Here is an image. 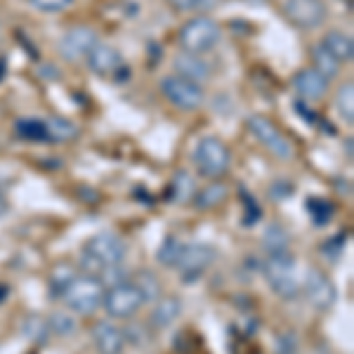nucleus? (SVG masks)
<instances>
[{
    "label": "nucleus",
    "mask_w": 354,
    "mask_h": 354,
    "mask_svg": "<svg viewBox=\"0 0 354 354\" xmlns=\"http://www.w3.org/2000/svg\"><path fill=\"white\" fill-rule=\"evenodd\" d=\"M125 255H128V243H125L118 234L104 232V234H97V236H93L83 245L81 265L90 274L104 272V270H109V267L121 265L125 260Z\"/></svg>",
    "instance_id": "obj_1"
},
{
    "label": "nucleus",
    "mask_w": 354,
    "mask_h": 354,
    "mask_svg": "<svg viewBox=\"0 0 354 354\" xmlns=\"http://www.w3.org/2000/svg\"><path fill=\"white\" fill-rule=\"evenodd\" d=\"M104 283L100 277L95 274H83V277H73L71 283L64 288L62 298H64L66 307L76 314H93L95 310H100L102 300H104Z\"/></svg>",
    "instance_id": "obj_2"
},
{
    "label": "nucleus",
    "mask_w": 354,
    "mask_h": 354,
    "mask_svg": "<svg viewBox=\"0 0 354 354\" xmlns=\"http://www.w3.org/2000/svg\"><path fill=\"white\" fill-rule=\"evenodd\" d=\"M220 38H222V26L215 19H210V17L201 15L182 24L177 41H180V48L185 50V53L205 55V53H210V50H215Z\"/></svg>",
    "instance_id": "obj_3"
},
{
    "label": "nucleus",
    "mask_w": 354,
    "mask_h": 354,
    "mask_svg": "<svg viewBox=\"0 0 354 354\" xmlns=\"http://www.w3.org/2000/svg\"><path fill=\"white\" fill-rule=\"evenodd\" d=\"M262 274H265L267 283L279 298L293 300L298 295V281H295V258L288 250H279V253H270L262 265Z\"/></svg>",
    "instance_id": "obj_4"
},
{
    "label": "nucleus",
    "mask_w": 354,
    "mask_h": 354,
    "mask_svg": "<svg viewBox=\"0 0 354 354\" xmlns=\"http://www.w3.org/2000/svg\"><path fill=\"white\" fill-rule=\"evenodd\" d=\"M192 158L194 165H196V173L201 177H208V180H218L232 165V151L227 149V145L220 137H203V140H198Z\"/></svg>",
    "instance_id": "obj_5"
},
{
    "label": "nucleus",
    "mask_w": 354,
    "mask_h": 354,
    "mask_svg": "<svg viewBox=\"0 0 354 354\" xmlns=\"http://www.w3.org/2000/svg\"><path fill=\"white\" fill-rule=\"evenodd\" d=\"M145 293L140 290L135 281H121L109 286V290H104V305L106 314L111 319H130L133 314L140 312V307L145 305Z\"/></svg>",
    "instance_id": "obj_6"
},
{
    "label": "nucleus",
    "mask_w": 354,
    "mask_h": 354,
    "mask_svg": "<svg viewBox=\"0 0 354 354\" xmlns=\"http://www.w3.org/2000/svg\"><path fill=\"white\" fill-rule=\"evenodd\" d=\"M248 130L255 135V140L260 142L265 149L279 158V161H290L295 158V145L281 133L277 123L267 116H250L248 118Z\"/></svg>",
    "instance_id": "obj_7"
},
{
    "label": "nucleus",
    "mask_w": 354,
    "mask_h": 354,
    "mask_svg": "<svg viewBox=\"0 0 354 354\" xmlns=\"http://www.w3.org/2000/svg\"><path fill=\"white\" fill-rule=\"evenodd\" d=\"M161 93L180 111H198L205 102V90L201 85L175 76V73L161 78Z\"/></svg>",
    "instance_id": "obj_8"
},
{
    "label": "nucleus",
    "mask_w": 354,
    "mask_h": 354,
    "mask_svg": "<svg viewBox=\"0 0 354 354\" xmlns=\"http://www.w3.org/2000/svg\"><path fill=\"white\" fill-rule=\"evenodd\" d=\"M281 12L295 28H317L326 19V5L324 0H283Z\"/></svg>",
    "instance_id": "obj_9"
},
{
    "label": "nucleus",
    "mask_w": 354,
    "mask_h": 354,
    "mask_svg": "<svg viewBox=\"0 0 354 354\" xmlns=\"http://www.w3.org/2000/svg\"><path fill=\"white\" fill-rule=\"evenodd\" d=\"M215 262V248L205 243H185V250H182L180 260H177V270H182V279L185 281H194L201 274L208 270Z\"/></svg>",
    "instance_id": "obj_10"
},
{
    "label": "nucleus",
    "mask_w": 354,
    "mask_h": 354,
    "mask_svg": "<svg viewBox=\"0 0 354 354\" xmlns=\"http://www.w3.org/2000/svg\"><path fill=\"white\" fill-rule=\"evenodd\" d=\"M100 43L97 33L88 26H73L62 36L59 41V55L68 62H81L88 59V55L93 53V48Z\"/></svg>",
    "instance_id": "obj_11"
},
{
    "label": "nucleus",
    "mask_w": 354,
    "mask_h": 354,
    "mask_svg": "<svg viewBox=\"0 0 354 354\" xmlns=\"http://www.w3.org/2000/svg\"><path fill=\"white\" fill-rule=\"evenodd\" d=\"M305 298L314 310L326 312L335 305L338 290H335L333 281L322 270H310L305 277Z\"/></svg>",
    "instance_id": "obj_12"
},
{
    "label": "nucleus",
    "mask_w": 354,
    "mask_h": 354,
    "mask_svg": "<svg viewBox=\"0 0 354 354\" xmlns=\"http://www.w3.org/2000/svg\"><path fill=\"white\" fill-rule=\"evenodd\" d=\"M88 66L95 76L102 78H118V73L125 71L123 55L116 48L104 43H97L93 48V53L88 55Z\"/></svg>",
    "instance_id": "obj_13"
},
{
    "label": "nucleus",
    "mask_w": 354,
    "mask_h": 354,
    "mask_svg": "<svg viewBox=\"0 0 354 354\" xmlns=\"http://www.w3.org/2000/svg\"><path fill=\"white\" fill-rule=\"evenodd\" d=\"M290 85H293V90L302 100H322V97L328 93V78H324L314 66L300 68L293 76Z\"/></svg>",
    "instance_id": "obj_14"
},
{
    "label": "nucleus",
    "mask_w": 354,
    "mask_h": 354,
    "mask_svg": "<svg viewBox=\"0 0 354 354\" xmlns=\"http://www.w3.org/2000/svg\"><path fill=\"white\" fill-rule=\"evenodd\" d=\"M93 342L100 354H123L125 350V333L118 326H113L111 322H100L93 326Z\"/></svg>",
    "instance_id": "obj_15"
},
{
    "label": "nucleus",
    "mask_w": 354,
    "mask_h": 354,
    "mask_svg": "<svg viewBox=\"0 0 354 354\" xmlns=\"http://www.w3.org/2000/svg\"><path fill=\"white\" fill-rule=\"evenodd\" d=\"M173 68H175V76L187 78L192 83L201 85L205 78L210 76V64L203 59L201 55H192V53H177L173 59Z\"/></svg>",
    "instance_id": "obj_16"
},
{
    "label": "nucleus",
    "mask_w": 354,
    "mask_h": 354,
    "mask_svg": "<svg viewBox=\"0 0 354 354\" xmlns=\"http://www.w3.org/2000/svg\"><path fill=\"white\" fill-rule=\"evenodd\" d=\"M182 314V300L175 295H165L153 305V310L149 314V324L153 328H168L180 319Z\"/></svg>",
    "instance_id": "obj_17"
},
{
    "label": "nucleus",
    "mask_w": 354,
    "mask_h": 354,
    "mask_svg": "<svg viewBox=\"0 0 354 354\" xmlns=\"http://www.w3.org/2000/svg\"><path fill=\"white\" fill-rule=\"evenodd\" d=\"M15 133L19 140L24 142H50V133H48V118H19L15 123Z\"/></svg>",
    "instance_id": "obj_18"
},
{
    "label": "nucleus",
    "mask_w": 354,
    "mask_h": 354,
    "mask_svg": "<svg viewBox=\"0 0 354 354\" xmlns=\"http://www.w3.org/2000/svg\"><path fill=\"white\" fill-rule=\"evenodd\" d=\"M322 45L335 57V59L340 62V64H342V62H352V57H354V41H352L350 36H347V33L328 31L326 36H324Z\"/></svg>",
    "instance_id": "obj_19"
},
{
    "label": "nucleus",
    "mask_w": 354,
    "mask_h": 354,
    "mask_svg": "<svg viewBox=\"0 0 354 354\" xmlns=\"http://www.w3.org/2000/svg\"><path fill=\"white\" fill-rule=\"evenodd\" d=\"M312 62H314V68H317V71L322 73L324 78H328V81H330V78L338 76L340 68H342L340 62L335 59V57L330 55L322 43L314 45V48H312Z\"/></svg>",
    "instance_id": "obj_20"
},
{
    "label": "nucleus",
    "mask_w": 354,
    "mask_h": 354,
    "mask_svg": "<svg viewBox=\"0 0 354 354\" xmlns=\"http://www.w3.org/2000/svg\"><path fill=\"white\" fill-rule=\"evenodd\" d=\"M196 194V185H194V177L187 173V170H177L173 175V182H170V198L175 203H187L194 198Z\"/></svg>",
    "instance_id": "obj_21"
},
{
    "label": "nucleus",
    "mask_w": 354,
    "mask_h": 354,
    "mask_svg": "<svg viewBox=\"0 0 354 354\" xmlns=\"http://www.w3.org/2000/svg\"><path fill=\"white\" fill-rule=\"evenodd\" d=\"M227 194H230V189H227L222 182H213V185H208L205 189L194 194V203H196V208H201V210H210L225 201Z\"/></svg>",
    "instance_id": "obj_22"
},
{
    "label": "nucleus",
    "mask_w": 354,
    "mask_h": 354,
    "mask_svg": "<svg viewBox=\"0 0 354 354\" xmlns=\"http://www.w3.org/2000/svg\"><path fill=\"white\" fill-rule=\"evenodd\" d=\"M335 109H338L340 118L345 123H354V85L352 81L342 83L338 88V95H335Z\"/></svg>",
    "instance_id": "obj_23"
},
{
    "label": "nucleus",
    "mask_w": 354,
    "mask_h": 354,
    "mask_svg": "<svg viewBox=\"0 0 354 354\" xmlns=\"http://www.w3.org/2000/svg\"><path fill=\"white\" fill-rule=\"evenodd\" d=\"M305 208H307V213L312 215V222L319 227L328 225L330 218H333V203L322 196H310L305 201Z\"/></svg>",
    "instance_id": "obj_24"
},
{
    "label": "nucleus",
    "mask_w": 354,
    "mask_h": 354,
    "mask_svg": "<svg viewBox=\"0 0 354 354\" xmlns=\"http://www.w3.org/2000/svg\"><path fill=\"white\" fill-rule=\"evenodd\" d=\"M50 142H68L78 135V128L66 118H48Z\"/></svg>",
    "instance_id": "obj_25"
},
{
    "label": "nucleus",
    "mask_w": 354,
    "mask_h": 354,
    "mask_svg": "<svg viewBox=\"0 0 354 354\" xmlns=\"http://www.w3.org/2000/svg\"><path fill=\"white\" fill-rule=\"evenodd\" d=\"M48 328L53 330V333L62 335V338H68V335L76 333L78 324L68 312H55V314H50V319H48Z\"/></svg>",
    "instance_id": "obj_26"
},
{
    "label": "nucleus",
    "mask_w": 354,
    "mask_h": 354,
    "mask_svg": "<svg viewBox=\"0 0 354 354\" xmlns=\"http://www.w3.org/2000/svg\"><path fill=\"white\" fill-rule=\"evenodd\" d=\"M262 243H265V248L270 250V253L288 250V232L283 230L279 222H274V225L267 227V234H265V239H262Z\"/></svg>",
    "instance_id": "obj_27"
},
{
    "label": "nucleus",
    "mask_w": 354,
    "mask_h": 354,
    "mask_svg": "<svg viewBox=\"0 0 354 354\" xmlns=\"http://www.w3.org/2000/svg\"><path fill=\"white\" fill-rule=\"evenodd\" d=\"M182 250H185V243L175 236H168L161 243V248H158L156 258H158V262H163L165 267H175L177 260H180V255H182Z\"/></svg>",
    "instance_id": "obj_28"
},
{
    "label": "nucleus",
    "mask_w": 354,
    "mask_h": 354,
    "mask_svg": "<svg viewBox=\"0 0 354 354\" xmlns=\"http://www.w3.org/2000/svg\"><path fill=\"white\" fill-rule=\"evenodd\" d=\"M21 333L31 340H45L50 333L48 322H43V319H38V317H28L24 322V326H21Z\"/></svg>",
    "instance_id": "obj_29"
},
{
    "label": "nucleus",
    "mask_w": 354,
    "mask_h": 354,
    "mask_svg": "<svg viewBox=\"0 0 354 354\" xmlns=\"http://www.w3.org/2000/svg\"><path fill=\"white\" fill-rule=\"evenodd\" d=\"M135 283L140 286V290L145 293V300H153L158 295V290H161V283H158V279L153 277L149 272H140L135 279Z\"/></svg>",
    "instance_id": "obj_30"
},
{
    "label": "nucleus",
    "mask_w": 354,
    "mask_h": 354,
    "mask_svg": "<svg viewBox=\"0 0 354 354\" xmlns=\"http://www.w3.org/2000/svg\"><path fill=\"white\" fill-rule=\"evenodd\" d=\"M36 10L41 12H48V15H55V12H64L66 8H71L73 0H28Z\"/></svg>",
    "instance_id": "obj_31"
},
{
    "label": "nucleus",
    "mask_w": 354,
    "mask_h": 354,
    "mask_svg": "<svg viewBox=\"0 0 354 354\" xmlns=\"http://www.w3.org/2000/svg\"><path fill=\"white\" fill-rule=\"evenodd\" d=\"M270 194L277 201H283V198H288L290 194H293V185L286 180H279V182H274V185L270 187Z\"/></svg>",
    "instance_id": "obj_32"
},
{
    "label": "nucleus",
    "mask_w": 354,
    "mask_h": 354,
    "mask_svg": "<svg viewBox=\"0 0 354 354\" xmlns=\"http://www.w3.org/2000/svg\"><path fill=\"white\" fill-rule=\"evenodd\" d=\"M170 5H173V10L177 12H192V10H196V0H168Z\"/></svg>",
    "instance_id": "obj_33"
},
{
    "label": "nucleus",
    "mask_w": 354,
    "mask_h": 354,
    "mask_svg": "<svg viewBox=\"0 0 354 354\" xmlns=\"http://www.w3.org/2000/svg\"><path fill=\"white\" fill-rule=\"evenodd\" d=\"M222 3H225V0H196V10H201V12H210V10L220 8Z\"/></svg>",
    "instance_id": "obj_34"
},
{
    "label": "nucleus",
    "mask_w": 354,
    "mask_h": 354,
    "mask_svg": "<svg viewBox=\"0 0 354 354\" xmlns=\"http://www.w3.org/2000/svg\"><path fill=\"white\" fill-rule=\"evenodd\" d=\"M5 213H8V201H5V196L0 194V218H3Z\"/></svg>",
    "instance_id": "obj_35"
},
{
    "label": "nucleus",
    "mask_w": 354,
    "mask_h": 354,
    "mask_svg": "<svg viewBox=\"0 0 354 354\" xmlns=\"http://www.w3.org/2000/svg\"><path fill=\"white\" fill-rule=\"evenodd\" d=\"M8 298V286H0V300Z\"/></svg>",
    "instance_id": "obj_36"
},
{
    "label": "nucleus",
    "mask_w": 354,
    "mask_h": 354,
    "mask_svg": "<svg viewBox=\"0 0 354 354\" xmlns=\"http://www.w3.org/2000/svg\"><path fill=\"white\" fill-rule=\"evenodd\" d=\"M347 156L352 158V137H347Z\"/></svg>",
    "instance_id": "obj_37"
},
{
    "label": "nucleus",
    "mask_w": 354,
    "mask_h": 354,
    "mask_svg": "<svg viewBox=\"0 0 354 354\" xmlns=\"http://www.w3.org/2000/svg\"><path fill=\"white\" fill-rule=\"evenodd\" d=\"M3 73H5V66H3V62H0V78H3Z\"/></svg>",
    "instance_id": "obj_38"
},
{
    "label": "nucleus",
    "mask_w": 354,
    "mask_h": 354,
    "mask_svg": "<svg viewBox=\"0 0 354 354\" xmlns=\"http://www.w3.org/2000/svg\"><path fill=\"white\" fill-rule=\"evenodd\" d=\"M245 3H262V0H245Z\"/></svg>",
    "instance_id": "obj_39"
},
{
    "label": "nucleus",
    "mask_w": 354,
    "mask_h": 354,
    "mask_svg": "<svg viewBox=\"0 0 354 354\" xmlns=\"http://www.w3.org/2000/svg\"><path fill=\"white\" fill-rule=\"evenodd\" d=\"M342 3H347V5H352V0H342Z\"/></svg>",
    "instance_id": "obj_40"
}]
</instances>
